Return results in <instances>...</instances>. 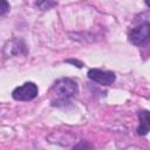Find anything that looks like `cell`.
Listing matches in <instances>:
<instances>
[{"instance_id":"52a82bcc","label":"cell","mask_w":150,"mask_h":150,"mask_svg":"<svg viewBox=\"0 0 150 150\" xmlns=\"http://www.w3.org/2000/svg\"><path fill=\"white\" fill-rule=\"evenodd\" d=\"M8 11H9V4L6 0H1V11H0V14L1 15H5Z\"/></svg>"},{"instance_id":"5b68a950","label":"cell","mask_w":150,"mask_h":150,"mask_svg":"<svg viewBox=\"0 0 150 150\" xmlns=\"http://www.w3.org/2000/svg\"><path fill=\"white\" fill-rule=\"evenodd\" d=\"M138 121H139V125L137 128V134L139 136H145L150 131V111L149 110H139L138 111Z\"/></svg>"},{"instance_id":"ba28073f","label":"cell","mask_w":150,"mask_h":150,"mask_svg":"<svg viewBox=\"0 0 150 150\" xmlns=\"http://www.w3.org/2000/svg\"><path fill=\"white\" fill-rule=\"evenodd\" d=\"M144 1H145L146 6H149V7H150V0H144Z\"/></svg>"},{"instance_id":"8992f818","label":"cell","mask_w":150,"mask_h":150,"mask_svg":"<svg viewBox=\"0 0 150 150\" xmlns=\"http://www.w3.org/2000/svg\"><path fill=\"white\" fill-rule=\"evenodd\" d=\"M35 6H38V8H40L41 11H47V9H50L52 7L56 6V2L53 0H36Z\"/></svg>"},{"instance_id":"277c9868","label":"cell","mask_w":150,"mask_h":150,"mask_svg":"<svg viewBox=\"0 0 150 150\" xmlns=\"http://www.w3.org/2000/svg\"><path fill=\"white\" fill-rule=\"evenodd\" d=\"M88 77L91 81L100 83V84H103V86H110L116 80V76L112 71H105V70H101L97 68L90 69L88 71Z\"/></svg>"},{"instance_id":"6da1fadb","label":"cell","mask_w":150,"mask_h":150,"mask_svg":"<svg viewBox=\"0 0 150 150\" xmlns=\"http://www.w3.org/2000/svg\"><path fill=\"white\" fill-rule=\"evenodd\" d=\"M53 91L56 94V96L60 100H68L73 96H75L79 91L77 83L69 79V77H62L57 80L53 86Z\"/></svg>"},{"instance_id":"3957f363","label":"cell","mask_w":150,"mask_h":150,"mask_svg":"<svg viewBox=\"0 0 150 150\" xmlns=\"http://www.w3.org/2000/svg\"><path fill=\"white\" fill-rule=\"evenodd\" d=\"M39 94V89L38 86L33 82H26L20 87H16L13 93L12 96L14 100L16 101H30L33 98H35Z\"/></svg>"},{"instance_id":"7a4b0ae2","label":"cell","mask_w":150,"mask_h":150,"mask_svg":"<svg viewBox=\"0 0 150 150\" xmlns=\"http://www.w3.org/2000/svg\"><path fill=\"white\" fill-rule=\"evenodd\" d=\"M129 41L135 46H145L150 42V22H143L129 33Z\"/></svg>"}]
</instances>
